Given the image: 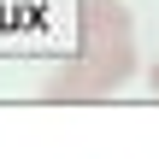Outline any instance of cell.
Listing matches in <instances>:
<instances>
[{
  "mask_svg": "<svg viewBox=\"0 0 159 159\" xmlns=\"http://www.w3.org/2000/svg\"><path fill=\"white\" fill-rule=\"evenodd\" d=\"M77 59L106 89H124L136 77V18L124 0H83L77 6Z\"/></svg>",
  "mask_w": 159,
  "mask_h": 159,
  "instance_id": "obj_1",
  "label": "cell"
},
{
  "mask_svg": "<svg viewBox=\"0 0 159 159\" xmlns=\"http://www.w3.org/2000/svg\"><path fill=\"white\" fill-rule=\"evenodd\" d=\"M41 94H47V100H106L112 89H106V83H100L83 59H65V65L41 83Z\"/></svg>",
  "mask_w": 159,
  "mask_h": 159,
  "instance_id": "obj_2",
  "label": "cell"
},
{
  "mask_svg": "<svg viewBox=\"0 0 159 159\" xmlns=\"http://www.w3.org/2000/svg\"><path fill=\"white\" fill-rule=\"evenodd\" d=\"M148 89H153V94H159V59H153V71H148Z\"/></svg>",
  "mask_w": 159,
  "mask_h": 159,
  "instance_id": "obj_3",
  "label": "cell"
}]
</instances>
